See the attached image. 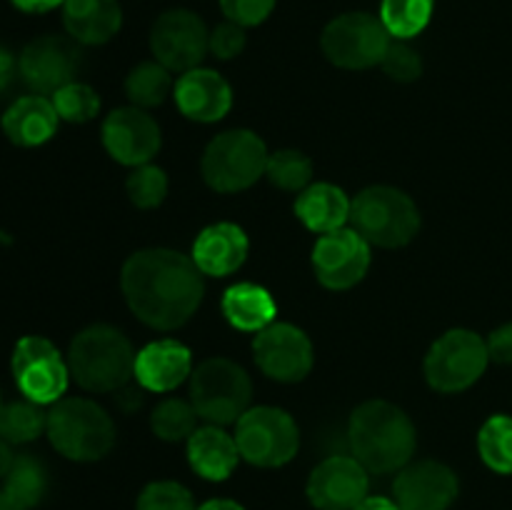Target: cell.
<instances>
[{
	"label": "cell",
	"mask_w": 512,
	"mask_h": 510,
	"mask_svg": "<svg viewBox=\"0 0 512 510\" xmlns=\"http://www.w3.org/2000/svg\"><path fill=\"white\" fill-rule=\"evenodd\" d=\"M120 288L135 318L155 330H175L188 323L205 293L203 273L193 258L168 248L130 255L120 273Z\"/></svg>",
	"instance_id": "6da1fadb"
},
{
	"label": "cell",
	"mask_w": 512,
	"mask_h": 510,
	"mask_svg": "<svg viewBox=\"0 0 512 510\" xmlns=\"http://www.w3.org/2000/svg\"><path fill=\"white\" fill-rule=\"evenodd\" d=\"M350 450L368 473L403 470L415 453V425L388 400H368L350 415Z\"/></svg>",
	"instance_id": "7a4b0ae2"
},
{
	"label": "cell",
	"mask_w": 512,
	"mask_h": 510,
	"mask_svg": "<svg viewBox=\"0 0 512 510\" xmlns=\"http://www.w3.org/2000/svg\"><path fill=\"white\" fill-rule=\"evenodd\" d=\"M70 375L90 393H115L128 385L135 370L130 340L113 325H90L70 343Z\"/></svg>",
	"instance_id": "3957f363"
},
{
	"label": "cell",
	"mask_w": 512,
	"mask_h": 510,
	"mask_svg": "<svg viewBox=\"0 0 512 510\" xmlns=\"http://www.w3.org/2000/svg\"><path fill=\"white\" fill-rule=\"evenodd\" d=\"M48 438L60 455L78 463L105 458L115 445V423L88 398H65L48 413Z\"/></svg>",
	"instance_id": "277c9868"
},
{
	"label": "cell",
	"mask_w": 512,
	"mask_h": 510,
	"mask_svg": "<svg viewBox=\"0 0 512 510\" xmlns=\"http://www.w3.org/2000/svg\"><path fill=\"white\" fill-rule=\"evenodd\" d=\"M350 228L378 248H403L418 235L420 213L408 193L390 185L365 188L350 203Z\"/></svg>",
	"instance_id": "5b68a950"
},
{
	"label": "cell",
	"mask_w": 512,
	"mask_h": 510,
	"mask_svg": "<svg viewBox=\"0 0 512 510\" xmlns=\"http://www.w3.org/2000/svg\"><path fill=\"white\" fill-rule=\"evenodd\" d=\"M253 398L245 368L230 358H208L190 373V403L210 425H228L243 418Z\"/></svg>",
	"instance_id": "8992f818"
},
{
	"label": "cell",
	"mask_w": 512,
	"mask_h": 510,
	"mask_svg": "<svg viewBox=\"0 0 512 510\" xmlns=\"http://www.w3.org/2000/svg\"><path fill=\"white\" fill-rule=\"evenodd\" d=\"M268 148L253 130H228L208 143L203 153L205 183L218 193H240L258 183L268 168Z\"/></svg>",
	"instance_id": "52a82bcc"
},
{
	"label": "cell",
	"mask_w": 512,
	"mask_h": 510,
	"mask_svg": "<svg viewBox=\"0 0 512 510\" xmlns=\"http://www.w3.org/2000/svg\"><path fill=\"white\" fill-rule=\"evenodd\" d=\"M490 363L488 343L465 328L448 330L425 355V378L438 393H463L480 380Z\"/></svg>",
	"instance_id": "ba28073f"
},
{
	"label": "cell",
	"mask_w": 512,
	"mask_h": 510,
	"mask_svg": "<svg viewBox=\"0 0 512 510\" xmlns=\"http://www.w3.org/2000/svg\"><path fill=\"white\" fill-rule=\"evenodd\" d=\"M240 458L258 468H280L298 453L300 433L295 420L273 405L248 408L235 430Z\"/></svg>",
	"instance_id": "9c48e42d"
},
{
	"label": "cell",
	"mask_w": 512,
	"mask_h": 510,
	"mask_svg": "<svg viewBox=\"0 0 512 510\" xmlns=\"http://www.w3.org/2000/svg\"><path fill=\"white\" fill-rule=\"evenodd\" d=\"M325 58L345 70H365L383 63L390 33L383 20L370 13H345L330 20L323 30Z\"/></svg>",
	"instance_id": "30bf717a"
},
{
	"label": "cell",
	"mask_w": 512,
	"mask_h": 510,
	"mask_svg": "<svg viewBox=\"0 0 512 510\" xmlns=\"http://www.w3.org/2000/svg\"><path fill=\"white\" fill-rule=\"evenodd\" d=\"M68 363L48 338L25 335L13 350V375L20 393L38 405L58 403L68 388Z\"/></svg>",
	"instance_id": "8fae6325"
},
{
	"label": "cell",
	"mask_w": 512,
	"mask_h": 510,
	"mask_svg": "<svg viewBox=\"0 0 512 510\" xmlns=\"http://www.w3.org/2000/svg\"><path fill=\"white\" fill-rule=\"evenodd\" d=\"M208 40L210 33L203 20L183 8L163 13L150 30V50L155 60L178 73L198 68L208 53Z\"/></svg>",
	"instance_id": "7c38bea8"
},
{
	"label": "cell",
	"mask_w": 512,
	"mask_h": 510,
	"mask_svg": "<svg viewBox=\"0 0 512 510\" xmlns=\"http://www.w3.org/2000/svg\"><path fill=\"white\" fill-rule=\"evenodd\" d=\"M370 268V243L353 228L323 233L313 248L315 278L330 290H348L365 278Z\"/></svg>",
	"instance_id": "4fadbf2b"
},
{
	"label": "cell",
	"mask_w": 512,
	"mask_h": 510,
	"mask_svg": "<svg viewBox=\"0 0 512 510\" xmlns=\"http://www.w3.org/2000/svg\"><path fill=\"white\" fill-rule=\"evenodd\" d=\"M255 363L278 383H298L313 370V343L290 323H270L255 335Z\"/></svg>",
	"instance_id": "5bb4252c"
},
{
	"label": "cell",
	"mask_w": 512,
	"mask_h": 510,
	"mask_svg": "<svg viewBox=\"0 0 512 510\" xmlns=\"http://www.w3.org/2000/svg\"><path fill=\"white\" fill-rule=\"evenodd\" d=\"M78 63L80 53L68 38L43 35V38H35L33 43L25 45L18 60V70L35 93L48 95L58 93L63 85L73 83Z\"/></svg>",
	"instance_id": "9a60e30c"
},
{
	"label": "cell",
	"mask_w": 512,
	"mask_h": 510,
	"mask_svg": "<svg viewBox=\"0 0 512 510\" xmlns=\"http://www.w3.org/2000/svg\"><path fill=\"white\" fill-rule=\"evenodd\" d=\"M458 475L438 460L405 465L393 485L400 510H448L458 498Z\"/></svg>",
	"instance_id": "2e32d148"
},
{
	"label": "cell",
	"mask_w": 512,
	"mask_h": 510,
	"mask_svg": "<svg viewBox=\"0 0 512 510\" xmlns=\"http://www.w3.org/2000/svg\"><path fill=\"white\" fill-rule=\"evenodd\" d=\"M103 145L123 165H145L160 150V128L143 108H118L105 118Z\"/></svg>",
	"instance_id": "e0dca14e"
},
{
	"label": "cell",
	"mask_w": 512,
	"mask_h": 510,
	"mask_svg": "<svg viewBox=\"0 0 512 510\" xmlns=\"http://www.w3.org/2000/svg\"><path fill=\"white\" fill-rule=\"evenodd\" d=\"M308 498L318 510H353L368 498V470L355 458L333 455L310 473Z\"/></svg>",
	"instance_id": "ac0fdd59"
},
{
	"label": "cell",
	"mask_w": 512,
	"mask_h": 510,
	"mask_svg": "<svg viewBox=\"0 0 512 510\" xmlns=\"http://www.w3.org/2000/svg\"><path fill=\"white\" fill-rule=\"evenodd\" d=\"M175 103L188 120L215 123L225 118L233 105V90L228 80L208 68H193L175 83Z\"/></svg>",
	"instance_id": "d6986e66"
},
{
	"label": "cell",
	"mask_w": 512,
	"mask_h": 510,
	"mask_svg": "<svg viewBox=\"0 0 512 510\" xmlns=\"http://www.w3.org/2000/svg\"><path fill=\"white\" fill-rule=\"evenodd\" d=\"M190 373H193V355L178 340H155L135 355L133 375L143 390L170 393Z\"/></svg>",
	"instance_id": "ffe728a7"
},
{
	"label": "cell",
	"mask_w": 512,
	"mask_h": 510,
	"mask_svg": "<svg viewBox=\"0 0 512 510\" xmlns=\"http://www.w3.org/2000/svg\"><path fill=\"white\" fill-rule=\"evenodd\" d=\"M248 235L235 223L208 225L193 245V263L203 275L225 278L248 258Z\"/></svg>",
	"instance_id": "44dd1931"
},
{
	"label": "cell",
	"mask_w": 512,
	"mask_h": 510,
	"mask_svg": "<svg viewBox=\"0 0 512 510\" xmlns=\"http://www.w3.org/2000/svg\"><path fill=\"white\" fill-rule=\"evenodd\" d=\"M58 110L43 95H25L15 100L3 115V133L20 148H35L50 140L58 128Z\"/></svg>",
	"instance_id": "7402d4cb"
},
{
	"label": "cell",
	"mask_w": 512,
	"mask_h": 510,
	"mask_svg": "<svg viewBox=\"0 0 512 510\" xmlns=\"http://www.w3.org/2000/svg\"><path fill=\"white\" fill-rule=\"evenodd\" d=\"M63 23L70 38L85 45H103L123 23L118 0H65Z\"/></svg>",
	"instance_id": "603a6c76"
},
{
	"label": "cell",
	"mask_w": 512,
	"mask_h": 510,
	"mask_svg": "<svg viewBox=\"0 0 512 510\" xmlns=\"http://www.w3.org/2000/svg\"><path fill=\"white\" fill-rule=\"evenodd\" d=\"M240 450L233 435L225 433L218 425L198 428L188 438L190 468L205 480H225L233 475L238 465Z\"/></svg>",
	"instance_id": "cb8c5ba5"
},
{
	"label": "cell",
	"mask_w": 512,
	"mask_h": 510,
	"mask_svg": "<svg viewBox=\"0 0 512 510\" xmlns=\"http://www.w3.org/2000/svg\"><path fill=\"white\" fill-rule=\"evenodd\" d=\"M295 215L313 233H330L350 220V200L343 188L333 183L308 185L295 200Z\"/></svg>",
	"instance_id": "d4e9b609"
},
{
	"label": "cell",
	"mask_w": 512,
	"mask_h": 510,
	"mask_svg": "<svg viewBox=\"0 0 512 510\" xmlns=\"http://www.w3.org/2000/svg\"><path fill=\"white\" fill-rule=\"evenodd\" d=\"M275 300L265 288L255 283L230 285L223 295V315L233 328L245 333H260L275 320Z\"/></svg>",
	"instance_id": "484cf974"
},
{
	"label": "cell",
	"mask_w": 512,
	"mask_h": 510,
	"mask_svg": "<svg viewBox=\"0 0 512 510\" xmlns=\"http://www.w3.org/2000/svg\"><path fill=\"white\" fill-rule=\"evenodd\" d=\"M45 490H48V473H45L43 463L35 460L33 455L15 458L5 475L3 493L23 510H30L43 500Z\"/></svg>",
	"instance_id": "4316f807"
},
{
	"label": "cell",
	"mask_w": 512,
	"mask_h": 510,
	"mask_svg": "<svg viewBox=\"0 0 512 510\" xmlns=\"http://www.w3.org/2000/svg\"><path fill=\"white\" fill-rule=\"evenodd\" d=\"M170 90H173L170 70L160 65L158 60L135 65L128 78H125V93H128L130 103L135 108H155V105L168 98Z\"/></svg>",
	"instance_id": "83f0119b"
},
{
	"label": "cell",
	"mask_w": 512,
	"mask_h": 510,
	"mask_svg": "<svg viewBox=\"0 0 512 510\" xmlns=\"http://www.w3.org/2000/svg\"><path fill=\"white\" fill-rule=\"evenodd\" d=\"M478 450L483 463L500 475L512 473V418L493 415L478 433Z\"/></svg>",
	"instance_id": "f1b7e54d"
},
{
	"label": "cell",
	"mask_w": 512,
	"mask_h": 510,
	"mask_svg": "<svg viewBox=\"0 0 512 510\" xmlns=\"http://www.w3.org/2000/svg\"><path fill=\"white\" fill-rule=\"evenodd\" d=\"M433 0H383L380 20L398 40L413 38L433 18Z\"/></svg>",
	"instance_id": "f546056e"
},
{
	"label": "cell",
	"mask_w": 512,
	"mask_h": 510,
	"mask_svg": "<svg viewBox=\"0 0 512 510\" xmlns=\"http://www.w3.org/2000/svg\"><path fill=\"white\" fill-rule=\"evenodd\" d=\"M195 423H198V413H195L193 403H185L180 398H165L163 403L155 405L153 415H150L153 433L160 440H168V443L190 438L198 430Z\"/></svg>",
	"instance_id": "4dcf8cb0"
},
{
	"label": "cell",
	"mask_w": 512,
	"mask_h": 510,
	"mask_svg": "<svg viewBox=\"0 0 512 510\" xmlns=\"http://www.w3.org/2000/svg\"><path fill=\"white\" fill-rule=\"evenodd\" d=\"M48 428V415L38 403H10L0 410V438L8 443H30Z\"/></svg>",
	"instance_id": "1f68e13d"
},
{
	"label": "cell",
	"mask_w": 512,
	"mask_h": 510,
	"mask_svg": "<svg viewBox=\"0 0 512 510\" xmlns=\"http://www.w3.org/2000/svg\"><path fill=\"white\" fill-rule=\"evenodd\" d=\"M270 183L280 190H290V193H303L313 178V160L300 150H278L268 158V168H265Z\"/></svg>",
	"instance_id": "d6a6232c"
},
{
	"label": "cell",
	"mask_w": 512,
	"mask_h": 510,
	"mask_svg": "<svg viewBox=\"0 0 512 510\" xmlns=\"http://www.w3.org/2000/svg\"><path fill=\"white\" fill-rule=\"evenodd\" d=\"M125 190H128V198L135 208H158L168 195V175L158 165H138L125 180Z\"/></svg>",
	"instance_id": "836d02e7"
},
{
	"label": "cell",
	"mask_w": 512,
	"mask_h": 510,
	"mask_svg": "<svg viewBox=\"0 0 512 510\" xmlns=\"http://www.w3.org/2000/svg\"><path fill=\"white\" fill-rule=\"evenodd\" d=\"M53 105L58 110L60 120L68 123H88L98 115L100 98L90 85L85 83H68L53 93Z\"/></svg>",
	"instance_id": "e575fe53"
},
{
	"label": "cell",
	"mask_w": 512,
	"mask_h": 510,
	"mask_svg": "<svg viewBox=\"0 0 512 510\" xmlns=\"http://www.w3.org/2000/svg\"><path fill=\"white\" fill-rule=\"evenodd\" d=\"M138 510H195L193 495L175 480H158L145 485L138 498Z\"/></svg>",
	"instance_id": "d590c367"
},
{
	"label": "cell",
	"mask_w": 512,
	"mask_h": 510,
	"mask_svg": "<svg viewBox=\"0 0 512 510\" xmlns=\"http://www.w3.org/2000/svg\"><path fill=\"white\" fill-rule=\"evenodd\" d=\"M380 65H383V70L390 78L400 80V83H413L423 73V60H420L418 50L410 48L408 43H400V40L388 45Z\"/></svg>",
	"instance_id": "8d00e7d4"
},
{
	"label": "cell",
	"mask_w": 512,
	"mask_h": 510,
	"mask_svg": "<svg viewBox=\"0 0 512 510\" xmlns=\"http://www.w3.org/2000/svg\"><path fill=\"white\" fill-rule=\"evenodd\" d=\"M245 48V30L243 25L233 23V20H225V23L215 25L210 30V40H208V50L220 60H230L235 55L243 53Z\"/></svg>",
	"instance_id": "74e56055"
},
{
	"label": "cell",
	"mask_w": 512,
	"mask_h": 510,
	"mask_svg": "<svg viewBox=\"0 0 512 510\" xmlns=\"http://www.w3.org/2000/svg\"><path fill=\"white\" fill-rule=\"evenodd\" d=\"M220 8L228 15V20L248 28V25H260L263 20H268L275 8V0H220Z\"/></svg>",
	"instance_id": "f35d334b"
},
{
	"label": "cell",
	"mask_w": 512,
	"mask_h": 510,
	"mask_svg": "<svg viewBox=\"0 0 512 510\" xmlns=\"http://www.w3.org/2000/svg\"><path fill=\"white\" fill-rule=\"evenodd\" d=\"M485 343H488L490 360L500 365H512V323H505L498 330H493Z\"/></svg>",
	"instance_id": "ab89813d"
},
{
	"label": "cell",
	"mask_w": 512,
	"mask_h": 510,
	"mask_svg": "<svg viewBox=\"0 0 512 510\" xmlns=\"http://www.w3.org/2000/svg\"><path fill=\"white\" fill-rule=\"evenodd\" d=\"M115 405L125 413H133L143 405V390L140 388H130V385H123V388L115 390Z\"/></svg>",
	"instance_id": "60d3db41"
},
{
	"label": "cell",
	"mask_w": 512,
	"mask_h": 510,
	"mask_svg": "<svg viewBox=\"0 0 512 510\" xmlns=\"http://www.w3.org/2000/svg\"><path fill=\"white\" fill-rule=\"evenodd\" d=\"M65 0H13V5L23 13H48V10L58 8Z\"/></svg>",
	"instance_id": "b9f144b4"
},
{
	"label": "cell",
	"mask_w": 512,
	"mask_h": 510,
	"mask_svg": "<svg viewBox=\"0 0 512 510\" xmlns=\"http://www.w3.org/2000/svg\"><path fill=\"white\" fill-rule=\"evenodd\" d=\"M13 75H15V60L10 55V50H5L0 45V93L13 83Z\"/></svg>",
	"instance_id": "7bdbcfd3"
},
{
	"label": "cell",
	"mask_w": 512,
	"mask_h": 510,
	"mask_svg": "<svg viewBox=\"0 0 512 510\" xmlns=\"http://www.w3.org/2000/svg\"><path fill=\"white\" fill-rule=\"evenodd\" d=\"M353 510H400V505L390 498H363Z\"/></svg>",
	"instance_id": "ee69618b"
},
{
	"label": "cell",
	"mask_w": 512,
	"mask_h": 510,
	"mask_svg": "<svg viewBox=\"0 0 512 510\" xmlns=\"http://www.w3.org/2000/svg\"><path fill=\"white\" fill-rule=\"evenodd\" d=\"M198 510H245L243 505L235 503V500H228V498H213L208 500V503L200 505Z\"/></svg>",
	"instance_id": "f6af8a7d"
},
{
	"label": "cell",
	"mask_w": 512,
	"mask_h": 510,
	"mask_svg": "<svg viewBox=\"0 0 512 510\" xmlns=\"http://www.w3.org/2000/svg\"><path fill=\"white\" fill-rule=\"evenodd\" d=\"M13 453H10V443L8 440L0 438V478H5L10 470V465H13Z\"/></svg>",
	"instance_id": "bcb514c9"
},
{
	"label": "cell",
	"mask_w": 512,
	"mask_h": 510,
	"mask_svg": "<svg viewBox=\"0 0 512 510\" xmlns=\"http://www.w3.org/2000/svg\"><path fill=\"white\" fill-rule=\"evenodd\" d=\"M0 510H23V508H20L18 503H13V500H10L8 495H5L3 490H0Z\"/></svg>",
	"instance_id": "7dc6e473"
},
{
	"label": "cell",
	"mask_w": 512,
	"mask_h": 510,
	"mask_svg": "<svg viewBox=\"0 0 512 510\" xmlns=\"http://www.w3.org/2000/svg\"><path fill=\"white\" fill-rule=\"evenodd\" d=\"M0 410H3V403H0Z\"/></svg>",
	"instance_id": "c3c4849f"
}]
</instances>
